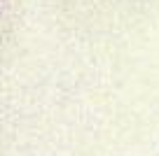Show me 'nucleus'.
<instances>
[]
</instances>
